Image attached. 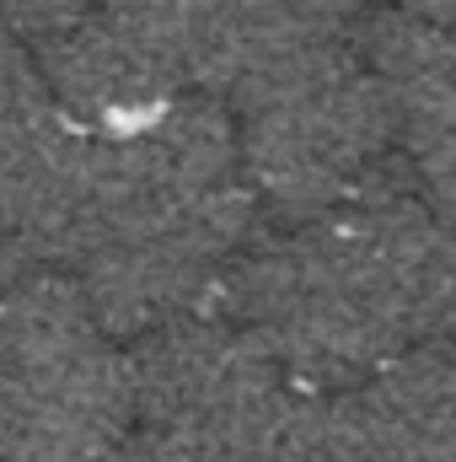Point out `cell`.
Returning a JSON list of instances; mask_svg holds the SVG:
<instances>
[{
    "mask_svg": "<svg viewBox=\"0 0 456 462\" xmlns=\"http://www.w3.org/2000/svg\"><path fill=\"white\" fill-rule=\"evenodd\" d=\"M252 236L258 194L236 118L215 97H178L92 134L65 263L114 339L210 312Z\"/></svg>",
    "mask_w": 456,
    "mask_h": 462,
    "instance_id": "6da1fadb",
    "label": "cell"
},
{
    "mask_svg": "<svg viewBox=\"0 0 456 462\" xmlns=\"http://www.w3.org/2000/svg\"><path fill=\"white\" fill-rule=\"evenodd\" d=\"M215 312L247 328L306 393H349L424 345L403 269L360 199L258 231L231 263Z\"/></svg>",
    "mask_w": 456,
    "mask_h": 462,
    "instance_id": "7a4b0ae2",
    "label": "cell"
},
{
    "mask_svg": "<svg viewBox=\"0 0 456 462\" xmlns=\"http://www.w3.org/2000/svg\"><path fill=\"white\" fill-rule=\"evenodd\" d=\"M134 430V360L70 274L0 301V462H97Z\"/></svg>",
    "mask_w": 456,
    "mask_h": 462,
    "instance_id": "3957f363",
    "label": "cell"
},
{
    "mask_svg": "<svg viewBox=\"0 0 456 462\" xmlns=\"http://www.w3.org/2000/svg\"><path fill=\"white\" fill-rule=\"evenodd\" d=\"M231 118L252 194L279 221L333 216L387 167H397L387 97L365 70L354 38L312 54L274 87L231 108Z\"/></svg>",
    "mask_w": 456,
    "mask_h": 462,
    "instance_id": "277c9868",
    "label": "cell"
},
{
    "mask_svg": "<svg viewBox=\"0 0 456 462\" xmlns=\"http://www.w3.org/2000/svg\"><path fill=\"white\" fill-rule=\"evenodd\" d=\"M92 134L59 108L32 43L0 27V231L32 263L65 258Z\"/></svg>",
    "mask_w": 456,
    "mask_h": 462,
    "instance_id": "5b68a950",
    "label": "cell"
},
{
    "mask_svg": "<svg viewBox=\"0 0 456 462\" xmlns=\"http://www.w3.org/2000/svg\"><path fill=\"white\" fill-rule=\"evenodd\" d=\"M27 269H32V253H27L16 236H5V231H0V301L27 280Z\"/></svg>",
    "mask_w": 456,
    "mask_h": 462,
    "instance_id": "8992f818",
    "label": "cell"
},
{
    "mask_svg": "<svg viewBox=\"0 0 456 462\" xmlns=\"http://www.w3.org/2000/svg\"><path fill=\"white\" fill-rule=\"evenodd\" d=\"M354 5H365V0H354Z\"/></svg>",
    "mask_w": 456,
    "mask_h": 462,
    "instance_id": "52a82bcc",
    "label": "cell"
}]
</instances>
